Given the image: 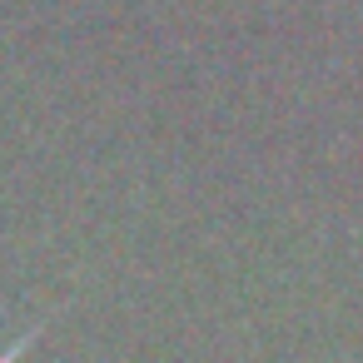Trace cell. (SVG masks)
<instances>
[{"instance_id": "obj_1", "label": "cell", "mask_w": 363, "mask_h": 363, "mask_svg": "<svg viewBox=\"0 0 363 363\" xmlns=\"http://www.w3.org/2000/svg\"><path fill=\"white\" fill-rule=\"evenodd\" d=\"M35 338H40V328H30V333H21V338H16L11 348H0V363H21V358L30 353V343H35Z\"/></svg>"}]
</instances>
